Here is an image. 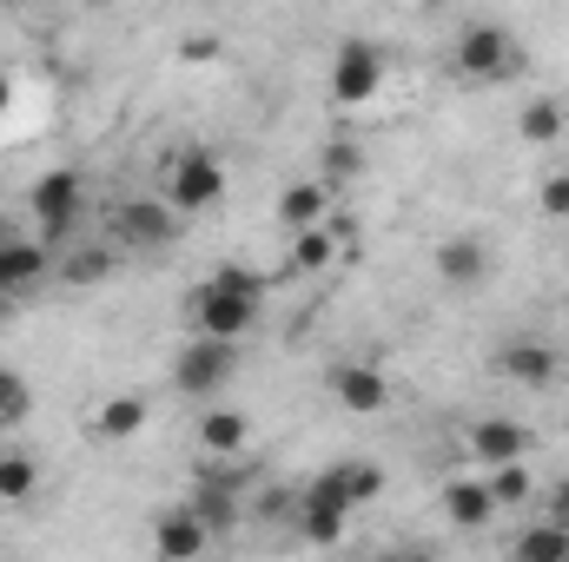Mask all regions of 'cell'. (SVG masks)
Masks as SVG:
<instances>
[{
	"mask_svg": "<svg viewBox=\"0 0 569 562\" xmlns=\"http://www.w3.org/2000/svg\"><path fill=\"white\" fill-rule=\"evenodd\" d=\"M27 411H33V384H27L20 371H7V364H0V430H7V423H20Z\"/></svg>",
	"mask_w": 569,
	"mask_h": 562,
	"instance_id": "24",
	"label": "cell"
},
{
	"mask_svg": "<svg viewBox=\"0 0 569 562\" xmlns=\"http://www.w3.org/2000/svg\"><path fill=\"white\" fill-rule=\"evenodd\" d=\"M463 450L490 470V463H510V456H530V430L517 418H477L463 430Z\"/></svg>",
	"mask_w": 569,
	"mask_h": 562,
	"instance_id": "13",
	"label": "cell"
},
{
	"mask_svg": "<svg viewBox=\"0 0 569 562\" xmlns=\"http://www.w3.org/2000/svg\"><path fill=\"white\" fill-rule=\"evenodd\" d=\"M0 456H7V443H0Z\"/></svg>",
	"mask_w": 569,
	"mask_h": 562,
	"instance_id": "31",
	"label": "cell"
},
{
	"mask_svg": "<svg viewBox=\"0 0 569 562\" xmlns=\"http://www.w3.org/2000/svg\"><path fill=\"white\" fill-rule=\"evenodd\" d=\"M411 7H450V0H411Z\"/></svg>",
	"mask_w": 569,
	"mask_h": 562,
	"instance_id": "29",
	"label": "cell"
},
{
	"mask_svg": "<svg viewBox=\"0 0 569 562\" xmlns=\"http://www.w3.org/2000/svg\"><path fill=\"white\" fill-rule=\"evenodd\" d=\"M385 53L371 47V40H345L338 53H331V100L338 107H365V100H378V87H385Z\"/></svg>",
	"mask_w": 569,
	"mask_h": 562,
	"instance_id": "7",
	"label": "cell"
},
{
	"mask_svg": "<svg viewBox=\"0 0 569 562\" xmlns=\"http://www.w3.org/2000/svg\"><path fill=\"white\" fill-rule=\"evenodd\" d=\"M266 272H252V265H219V272H206V279L186 291V318H192V331H206V338H246L252 324H259V311H266Z\"/></svg>",
	"mask_w": 569,
	"mask_h": 562,
	"instance_id": "1",
	"label": "cell"
},
{
	"mask_svg": "<svg viewBox=\"0 0 569 562\" xmlns=\"http://www.w3.org/2000/svg\"><path fill=\"white\" fill-rule=\"evenodd\" d=\"M27 7H40V0H27Z\"/></svg>",
	"mask_w": 569,
	"mask_h": 562,
	"instance_id": "30",
	"label": "cell"
},
{
	"mask_svg": "<svg viewBox=\"0 0 569 562\" xmlns=\"http://www.w3.org/2000/svg\"><path fill=\"white\" fill-rule=\"evenodd\" d=\"M490 496H497V510H523L530 496H537V483H530V463L523 456H510V463H490Z\"/></svg>",
	"mask_w": 569,
	"mask_h": 562,
	"instance_id": "21",
	"label": "cell"
},
{
	"mask_svg": "<svg viewBox=\"0 0 569 562\" xmlns=\"http://www.w3.org/2000/svg\"><path fill=\"white\" fill-rule=\"evenodd\" d=\"M33 490H40V463L7 450L0 456V503H33Z\"/></svg>",
	"mask_w": 569,
	"mask_h": 562,
	"instance_id": "23",
	"label": "cell"
},
{
	"mask_svg": "<svg viewBox=\"0 0 569 562\" xmlns=\"http://www.w3.org/2000/svg\"><path fill=\"white\" fill-rule=\"evenodd\" d=\"M232 378H239V344H232V338H206V331H199V338L179 344V358H172V391L192 398V404L226 398Z\"/></svg>",
	"mask_w": 569,
	"mask_h": 562,
	"instance_id": "4",
	"label": "cell"
},
{
	"mask_svg": "<svg viewBox=\"0 0 569 562\" xmlns=\"http://www.w3.org/2000/svg\"><path fill=\"white\" fill-rule=\"evenodd\" d=\"M351 510H365L358 503V483H351V463H331V470H318L305 490H298V530H305V543H338L345 536V523H351Z\"/></svg>",
	"mask_w": 569,
	"mask_h": 562,
	"instance_id": "3",
	"label": "cell"
},
{
	"mask_svg": "<svg viewBox=\"0 0 569 562\" xmlns=\"http://www.w3.org/2000/svg\"><path fill=\"white\" fill-rule=\"evenodd\" d=\"M358 172H365V145L358 140H331L325 152H318V179H325L331 192H345Z\"/></svg>",
	"mask_w": 569,
	"mask_h": 562,
	"instance_id": "22",
	"label": "cell"
},
{
	"mask_svg": "<svg viewBox=\"0 0 569 562\" xmlns=\"http://www.w3.org/2000/svg\"><path fill=\"white\" fill-rule=\"evenodd\" d=\"M331 185L325 179H298V185H284L279 192V225L284 232H305V225H318V219H331Z\"/></svg>",
	"mask_w": 569,
	"mask_h": 562,
	"instance_id": "15",
	"label": "cell"
},
{
	"mask_svg": "<svg viewBox=\"0 0 569 562\" xmlns=\"http://www.w3.org/2000/svg\"><path fill=\"white\" fill-rule=\"evenodd\" d=\"M569 133V113L563 100H550V93H537V100H523V113H517V140L523 145H557Z\"/></svg>",
	"mask_w": 569,
	"mask_h": 562,
	"instance_id": "18",
	"label": "cell"
},
{
	"mask_svg": "<svg viewBox=\"0 0 569 562\" xmlns=\"http://www.w3.org/2000/svg\"><path fill=\"white\" fill-rule=\"evenodd\" d=\"M47 272H53V245H40V239H7V232H0V298H27Z\"/></svg>",
	"mask_w": 569,
	"mask_h": 562,
	"instance_id": "11",
	"label": "cell"
},
{
	"mask_svg": "<svg viewBox=\"0 0 569 562\" xmlns=\"http://www.w3.org/2000/svg\"><path fill=\"white\" fill-rule=\"evenodd\" d=\"M537 205H543V219H569V172H543Z\"/></svg>",
	"mask_w": 569,
	"mask_h": 562,
	"instance_id": "25",
	"label": "cell"
},
{
	"mask_svg": "<svg viewBox=\"0 0 569 562\" xmlns=\"http://www.w3.org/2000/svg\"><path fill=\"white\" fill-rule=\"evenodd\" d=\"M497 371L523 391H543V384H557V351L543 338H510V344H497Z\"/></svg>",
	"mask_w": 569,
	"mask_h": 562,
	"instance_id": "12",
	"label": "cell"
},
{
	"mask_svg": "<svg viewBox=\"0 0 569 562\" xmlns=\"http://www.w3.org/2000/svg\"><path fill=\"white\" fill-rule=\"evenodd\" d=\"M331 398H338L351 418H378V411L391 404V378H385L371 358H351V364L331 371Z\"/></svg>",
	"mask_w": 569,
	"mask_h": 562,
	"instance_id": "9",
	"label": "cell"
},
{
	"mask_svg": "<svg viewBox=\"0 0 569 562\" xmlns=\"http://www.w3.org/2000/svg\"><path fill=\"white\" fill-rule=\"evenodd\" d=\"M206 543H212V530H206V516H199L192 503H172V510L152 516V556L186 562V556H199Z\"/></svg>",
	"mask_w": 569,
	"mask_h": 562,
	"instance_id": "10",
	"label": "cell"
},
{
	"mask_svg": "<svg viewBox=\"0 0 569 562\" xmlns=\"http://www.w3.org/2000/svg\"><path fill=\"white\" fill-rule=\"evenodd\" d=\"M450 67L470 80V87H510V80H523V47H517V33L510 27H490V20H470L463 33H457V53H450Z\"/></svg>",
	"mask_w": 569,
	"mask_h": 562,
	"instance_id": "2",
	"label": "cell"
},
{
	"mask_svg": "<svg viewBox=\"0 0 569 562\" xmlns=\"http://www.w3.org/2000/svg\"><path fill=\"white\" fill-rule=\"evenodd\" d=\"M80 205H87V179H80L73 165L40 172L33 192H27V212H33V225H40V245H67L73 225H80Z\"/></svg>",
	"mask_w": 569,
	"mask_h": 562,
	"instance_id": "5",
	"label": "cell"
},
{
	"mask_svg": "<svg viewBox=\"0 0 569 562\" xmlns=\"http://www.w3.org/2000/svg\"><path fill=\"white\" fill-rule=\"evenodd\" d=\"M543 516L569 530V476H557V483H550V496H543Z\"/></svg>",
	"mask_w": 569,
	"mask_h": 562,
	"instance_id": "26",
	"label": "cell"
},
{
	"mask_svg": "<svg viewBox=\"0 0 569 562\" xmlns=\"http://www.w3.org/2000/svg\"><path fill=\"white\" fill-rule=\"evenodd\" d=\"M483 272H490V252H483V239H443L437 245V279L457 284V291H470V284H483Z\"/></svg>",
	"mask_w": 569,
	"mask_h": 562,
	"instance_id": "16",
	"label": "cell"
},
{
	"mask_svg": "<svg viewBox=\"0 0 569 562\" xmlns=\"http://www.w3.org/2000/svg\"><path fill=\"white\" fill-rule=\"evenodd\" d=\"M67 279H73V284L107 279V252H87V259H73V265H67Z\"/></svg>",
	"mask_w": 569,
	"mask_h": 562,
	"instance_id": "27",
	"label": "cell"
},
{
	"mask_svg": "<svg viewBox=\"0 0 569 562\" xmlns=\"http://www.w3.org/2000/svg\"><path fill=\"white\" fill-rule=\"evenodd\" d=\"M510 556L517 562H569V530L563 523H550V516H537V523L510 543Z\"/></svg>",
	"mask_w": 569,
	"mask_h": 562,
	"instance_id": "20",
	"label": "cell"
},
{
	"mask_svg": "<svg viewBox=\"0 0 569 562\" xmlns=\"http://www.w3.org/2000/svg\"><path fill=\"white\" fill-rule=\"evenodd\" d=\"M246 443H252V423H246V411L212 404V411L199 418V450H206V456H246Z\"/></svg>",
	"mask_w": 569,
	"mask_h": 562,
	"instance_id": "17",
	"label": "cell"
},
{
	"mask_svg": "<svg viewBox=\"0 0 569 562\" xmlns=\"http://www.w3.org/2000/svg\"><path fill=\"white\" fill-rule=\"evenodd\" d=\"M179 219H192V212H212L219 199H226V165L212 159V152H179L172 159V172H166V192H159Z\"/></svg>",
	"mask_w": 569,
	"mask_h": 562,
	"instance_id": "6",
	"label": "cell"
},
{
	"mask_svg": "<svg viewBox=\"0 0 569 562\" xmlns=\"http://www.w3.org/2000/svg\"><path fill=\"white\" fill-rule=\"evenodd\" d=\"M13 107V80H7V67H0V113Z\"/></svg>",
	"mask_w": 569,
	"mask_h": 562,
	"instance_id": "28",
	"label": "cell"
},
{
	"mask_svg": "<svg viewBox=\"0 0 569 562\" xmlns=\"http://www.w3.org/2000/svg\"><path fill=\"white\" fill-rule=\"evenodd\" d=\"M140 430H146L140 391H120V398H107V404L93 411V436H107V443H127V436H140Z\"/></svg>",
	"mask_w": 569,
	"mask_h": 562,
	"instance_id": "19",
	"label": "cell"
},
{
	"mask_svg": "<svg viewBox=\"0 0 569 562\" xmlns=\"http://www.w3.org/2000/svg\"><path fill=\"white\" fill-rule=\"evenodd\" d=\"M172 239H179V212L166 199H127L113 212V245L127 252H166Z\"/></svg>",
	"mask_w": 569,
	"mask_h": 562,
	"instance_id": "8",
	"label": "cell"
},
{
	"mask_svg": "<svg viewBox=\"0 0 569 562\" xmlns=\"http://www.w3.org/2000/svg\"><path fill=\"white\" fill-rule=\"evenodd\" d=\"M443 516H450L457 530H483V523H497L503 510H497V496H490L483 476H457V483H443Z\"/></svg>",
	"mask_w": 569,
	"mask_h": 562,
	"instance_id": "14",
	"label": "cell"
}]
</instances>
